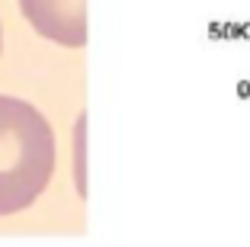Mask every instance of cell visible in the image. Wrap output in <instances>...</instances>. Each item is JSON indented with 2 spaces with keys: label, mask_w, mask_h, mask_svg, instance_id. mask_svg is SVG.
I'll return each mask as SVG.
<instances>
[{
  "label": "cell",
  "mask_w": 250,
  "mask_h": 247,
  "mask_svg": "<svg viewBox=\"0 0 250 247\" xmlns=\"http://www.w3.org/2000/svg\"><path fill=\"white\" fill-rule=\"evenodd\" d=\"M55 174V132L32 103L0 96V218L29 209Z\"/></svg>",
  "instance_id": "6da1fadb"
},
{
  "label": "cell",
  "mask_w": 250,
  "mask_h": 247,
  "mask_svg": "<svg viewBox=\"0 0 250 247\" xmlns=\"http://www.w3.org/2000/svg\"><path fill=\"white\" fill-rule=\"evenodd\" d=\"M39 36L67 48L87 45V0H20Z\"/></svg>",
  "instance_id": "7a4b0ae2"
}]
</instances>
